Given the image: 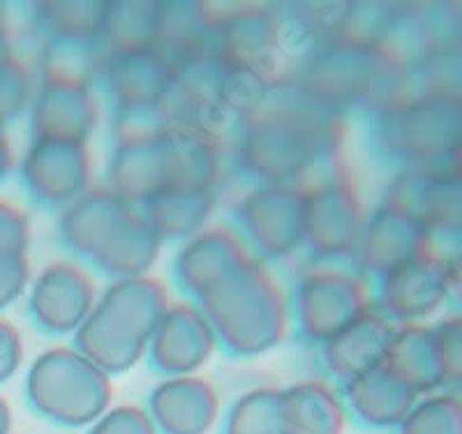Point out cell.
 Instances as JSON below:
<instances>
[{"label": "cell", "instance_id": "8992f818", "mask_svg": "<svg viewBox=\"0 0 462 434\" xmlns=\"http://www.w3.org/2000/svg\"><path fill=\"white\" fill-rule=\"evenodd\" d=\"M365 287V275L358 268H342L336 262L315 263L299 280L294 321L310 340L324 345L373 308Z\"/></svg>", "mask_w": 462, "mask_h": 434}, {"label": "cell", "instance_id": "30bf717a", "mask_svg": "<svg viewBox=\"0 0 462 434\" xmlns=\"http://www.w3.org/2000/svg\"><path fill=\"white\" fill-rule=\"evenodd\" d=\"M100 114V102L90 93V78L42 69L31 115L32 136L86 142Z\"/></svg>", "mask_w": 462, "mask_h": 434}, {"label": "cell", "instance_id": "44dd1931", "mask_svg": "<svg viewBox=\"0 0 462 434\" xmlns=\"http://www.w3.org/2000/svg\"><path fill=\"white\" fill-rule=\"evenodd\" d=\"M88 434H160L151 413L139 404H111L88 428Z\"/></svg>", "mask_w": 462, "mask_h": 434}, {"label": "cell", "instance_id": "277c9868", "mask_svg": "<svg viewBox=\"0 0 462 434\" xmlns=\"http://www.w3.org/2000/svg\"><path fill=\"white\" fill-rule=\"evenodd\" d=\"M201 299V312L216 330L217 342L245 354L271 349L289 328V296L262 262L247 256L213 284Z\"/></svg>", "mask_w": 462, "mask_h": 434}, {"label": "cell", "instance_id": "d6986e66", "mask_svg": "<svg viewBox=\"0 0 462 434\" xmlns=\"http://www.w3.org/2000/svg\"><path fill=\"white\" fill-rule=\"evenodd\" d=\"M35 88V77L22 58L10 51L0 53V127L31 111Z\"/></svg>", "mask_w": 462, "mask_h": 434}, {"label": "cell", "instance_id": "7402d4cb", "mask_svg": "<svg viewBox=\"0 0 462 434\" xmlns=\"http://www.w3.org/2000/svg\"><path fill=\"white\" fill-rule=\"evenodd\" d=\"M31 220L19 206L0 199V256H26Z\"/></svg>", "mask_w": 462, "mask_h": 434}, {"label": "cell", "instance_id": "ffe728a7", "mask_svg": "<svg viewBox=\"0 0 462 434\" xmlns=\"http://www.w3.org/2000/svg\"><path fill=\"white\" fill-rule=\"evenodd\" d=\"M395 434H462V409L448 400L414 404Z\"/></svg>", "mask_w": 462, "mask_h": 434}, {"label": "cell", "instance_id": "3957f363", "mask_svg": "<svg viewBox=\"0 0 462 434\" xmlns=\"http://www.w3.org/2000/svg\"><path fill=\"white\" fill-rule=\"evenodd\" d=\"M63 238L95 266L118 278L143 275L162 238L137 206L127 204L109 188H90L63 208Z\"/></svg>", "mask_w": 462, "mask_h": 434}, {"label": "cell", "instance_id": "d4e9b609", "mask_svg": "<svg viewBox=\"0 0 462 434\" xmlns=\"http://www.w3.org/2000/svg\"><path fill=\"white\" fill-rule=\"evenodd\" d=\"M12 167H14V151H12V142L5 127H0V183L7 179Z\"/></svg>", "mask_w": 462, "mask_h": 434}, {"label": "cell", "instance_id": "e0dca14e", "mask_svg": "<svg viewBox=\"0 0 462 434\" xmlns=\"http://www.w3.org/2000/svg\"><path fill=\"white\" fill-rule=\"evenodd\" d=\"M247 256H253V252L243 238L226 226H213L192 235V241L183 247L179 256V278L192 296H204Z\"/></svg>", "mask_w": 462, "mask_h": 434}, {"label": "cell", "instance_id": "6da1fadb", "mask_svg": "<svg viewBox=\"0 0 462 434\" xmlns=\"http://www.w3.org/2000/svg\"><path fill=\"white\" fill-rule=\"evenodd\" d=\"M340 111L284 88L243 118L234 134L236 160L273 185H305L317 164L331 167L340 146Z\"/></svg>", "mask_w": 462, "mask_h": 434}, {"label": "cell", "instance_id": "5bb4252c", "mask_svg": "<svg viewBox=\"0 0 462 434\" xmlns=\"http://www.w3.org/2000/svg\"><path fill=\"white\" fill-rule=\"evenodd\" d=\"M349 411L331 379H305L278 391L280 434H345Z\"/></svg>", "mask_w": 462, "mask_h": 434}, {"label": "cell", "instance_id": "cb8c5ba5", "mask_svg": "<svg viewBox=\"0 0 462 434\" xmlns=\"http://www.w3.org/2000/svg\"><path fill=\"white\" fill-rule=\"evenodd\" d=\"M23 363V337L12 321L0 317V383L10 382Z\"/></svg>", "mask_w": 462, "mask_h": 434}, {"label": "cell", "instance_id": "7c38bea8", "mask_svg": "<svg viewBox=\"0 0 462 434\" xmlns=\"http://www.w3.org/2000/svg\"><path fill=\"white\" fill-rule=\"evenodd\" d=\"M146 409L160 434H210L222 419L220 392L199 374L164 377Z\"/></svg>", "mask_w": 462, "mask_h": 434}, {"label": "cell", "instance_id": "5b68a950", "mask_svg": "<svg viewBox=\"0 0 462 434\" xmlns=\"http://www.w3.org/2000/svg\"><path fill=\"white\" fill-rule=\"evenodd\" d=\"M26 402L58 428L88 429L114 402V383L79 349L51 346L28 367Z\"/></svg>", "mask_w": 462, "mask_h": 434}, {"label": "cell", "instance_id": "ba28073f", "mask_svg": "<svg viewBox=\"0 0 462 434\" xmlns=\"http://www.w3.org/2000/svg\"><path fill=\"white\" fill-rule=\"evenodd\" d=\"M22 180L37 201L69 206L90 189L93 160L86 142L32 136L22 160Z\"/></svg>", "mask_w": 462, "mask_h": 434}, {"label": "cell", "instance_id": "52a82bcc", "mask_svg": "<svg viewBox=\"0 0 462 434\" xmlns=\"http://www.w3.org/2000/svg\"><path fill=\"white\" fill-rule=\"evenodd\" d=\"M361 197L342 171H328L305 183V247L319 262L352 256L363 229Z\"/></svg>", "mask_w": 462, "mask_h": 434}, {"label": "cell", "instance_id": "9c48e42d", "mask_svg": "<svg viewBox=\"0 0 462 434\" xmlns=\"http://www.w3.org/2000/svg\"><path fill=\"white\" fill-rule=\"evenodd\" d=\"M247 243L268 256L305 250V185H273L247 192L238 204Z\"/></svg>", "mask_w": 462, "mask_h": 434}, {"label": "cell", "instance_id": "603a6c76", "mask_svg": "<svg viewBox=\"0 0 462 434\" xmlns=\"http://www.w3.org/2000/svg\"><path fill=\"white\" fill-rule=\"evenodd\" d=\"M31 268L26 256H0V309L10 308L26 293Z\"/></svg>", "mask_w": 462, "mask_h": 434}, {"label": "cell", "instance_id": "2e32d148", "mask_svg": "<svg viewBox=\"0 0 462 434\" xmlns=\"http://www.w3.org/2000/svg\"><path fill=\"white\" fill-rule=\"evenodd\" d=\"M382 314H374L373 308L361 314L354 324L324 342L321 346V367L326 377L337 382V386L361 377L365 372L383 365L391 349V340L382 328Z\"/></svg>", "mask_w": 462, "mask_h": 434}, {"label": "cell", "instance_id": "7a4b0ae2", "mask_svg": "<svg viewBox=\"0 0 462 434\" xmlns=\"http://www.w3.org/2000/svg\"><path fill=\"white\" fill-rule=\"evenodd\" d=\"M169 305L160 280L146 275L114 280L77 330V349L109 377L121 374L142 361Z\"/></svg>", "mask_w": 462, "mask_h": 434}, {"label": "cell", "instance_id": "4316f807", "mask_svg": "<svg viewBox=\"0 0 462 434\" xmlns=\"http://www.w3.org/2000/svg\"><path fill=\"white\" fill-rule=\"evenodd\" d=\"M5 44H7V14H5V7L0 5V53L5 51Z\"/></svg>", "mask_w": 462, "mask_h": 434}, {"label": "cell", "instance_id": "4fadbf2b", "mask_svg": "<svg viewBox=\"0 0 462 434\" xmlns=\"http://www.w3.org/2000/svg\"><path fill=\"white\" fill-rule=\"evenodd\" d=\"M216 345V330L206 314L192 303H176L167 308L148 346L152 365L162 372V377H180L197 374L208 363Z\"/></svg>", "mask_w": 462, "mask_h": 434}, {"label": "cell", "instance_id": "ac0fdd59", "mask_svg": "<svg viewBox=\"0 0 462 434\" xmlns=\"http://www.w3.org/2000/svg\"><path fill=\"white\" fill-rule=\"evenodd\" d=\"M222 434H280L278 391L254 388L241 395L225 413Z\"/></svg>", "mask_w": 462, "mask_h": 434}, {"label": "cell", "instance_id": "8fae6325", "mask_svg": "<svg viewBox=\"0 0 462 434\" xmlns=\"http://www.w3.org/2000/svg\"><path fill=\"white\" fill-rule=\"evenodd\" d=\"M97 303V287L88 272L72 262H53L32 280L28 312L49 333L81 328Z\"/></svg>", "mask_w": 462, "mask_h": 434}, {"label": "cell", "instance_id": "484cf974", "mask_svg": "<svg viewBox=\"0 0 462 434\" xmlns=\"http://www.w3.org/2000/svg\"><path fill=\"white\" fill-rule=\"evenodd\" d=\"M12 423H14V416H12L10 402L0 395V434H12Z\"/></svg>", "mask_w": 462, "mask_h": 434}, {"label": "cell", "instance_id": "9a60e30c", "mask_svg": "<svg viewBox=\"0 0 462 434\" xmlns=\"http://www.w3.org/2000/svg\"><path fill=\"white\" fill-rule=\"evenodd\" d=\"M340 392L349 419L370 429H395L416 404V392L386 365L342 383Z\"/></svg>", "mask_w": 462, "mask_h": 434}]
</instances>
